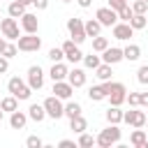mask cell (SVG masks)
<instances>
[{
  "instance_id": "cell-1",
  "label": "cell",
  "mask_w": 148,
  "mask_h": 148,
  "mask_svg": "<svg viewBox=\"0 0 148 148\" xmlns=\"http://www.w3.org/2000/svg\"><path fill=\"white\" fill-rule=\"evenodd\" d=\"M118 141H120V130H118V125H113V123H109V127H104V130L99 132V136H95V143L102 146V148H111V146L118 143Z\"/></svg>"
},
{
  "instance_id": "cell-2",
  "label": "cell",
  "mask_w": 148,
  "mask_h": 148,
  "mask_svg": "<svg viewBox=\"0 0 148 148\" xmlns=\"http://www.w3.org/2000/svg\"><path fill=\"white\" fill-rule=\"evenodd\" d=\"M7 90H9L16 99H30V95H32V88H30L23 79H18V76H12V79L7 81Z\"/></svg>"
},
{
  "instance_id": "cell-3",
  "label": "cell",
  "mask_w": 148,
  "mask_h": 148,
  "mask_svg": "<svg viewBox=\"0 0 148 148\" xmlns=\"http://www.w3.org/2000/svg\"><path fill=\"white\" fill-rule=\"evenodd\" d=\"M67 30H69V37H72L74 44H83V42L88 39V35H86V30H83V21L76 18V16L67 18Z\"/></svg>"
},
{
  "instance_id": "cell-4",
  "label": "cell",
  "mask_w": 148,
  "mask_h": 148,
  "mask_svg": "<svg viewBox=\"0 0 148 148\" xmlns=\"http://www.w3.org/2000/svg\"><path fill=\"white\" fill-rule=\"evenodd\" d=\"M44 111H46V116H49V118L58 120V118H62V116H65V104H62V99H60V97L51 95V97H46V99H44Z\"/></svg>"
},
{
  "instance_id": "cell-5",
  "label": "cell",
  "mask_w": 148,
  "mask_h": 148,
  "mask_svg": "<svg viewBox=\"0 0 148 148\" xmlns=\"http://www.w3.org/2000/svg\"><path fill=\"white\" fill-rule=\"evenodd\" d=\"M18 51H25V53H32V51H39L42 46V39L37 37V32H25L23 37H18Z\"/></svg>"
},
{
  "instance_id": "cell-6",
  "label": "cell",
  "mask_w": 148,
  "mask_h": 148,
  "mask_svg": "<svg viewBox=\"0 0 148 148\" xmlns=\"http://www.w3.org/2000/svg\"><path fill=\"white\" fill-rule=\"evenodd\" d=\"M95 18L102 23V28L106 25V28H111V25H116L118 23V12L116 9H111V7H99L97 12H95Z\"/></svg>"
},
{
  "instance_id": "cell-7",
  "label": "cell",
  "mask_w": 148,
  "mask_h": 148,
  "mask_svg": "<svg viewBox=\"0 0 148 148\" xmlns=\"http://www.w3.org/2000/svg\"><path fill=\"white\" fill-rule=\"evenodd\" d=\"M123 123H127L132 127H143L146 125V113L139 111L136 106H132L130 111H123Z\"/></svg>"
},
{
  "instance_id": "cell-8",
  "label": "cell",
  "mask_w": 148,
  "mask_h": 148,
  "mask_svg": "<svg viewBox=\"0 0 148 148\" xmlns=\"http://www.w3.org/2000/svg\"><path fill=\"white\" fill-rule=\"evenodd\" d=\"M0 32H2V37H7V39H18L21 35H18V21L16 18H2L0 21Z\"/></svg>"
},
{
  "instance_id": "cell-9",
  "label": "cell",
  "mask_w": 148,
  "mask_h": 148,
  "mask_svg": "<svg viewBox=\"0 0 148 148\" xmlns=\"http://www.w3.org/2000/svg\"><path fill=\"white\" fill-rule=\"evenodd\" d=\"M28 86H30L32 90H39V88L44 86V69H42L39 65H32V67L28 69Z\"/></svg>"
},
{
  "instance_id": "cell-10",
  "label": "cell",
  "mask_w": 148,
  "mask_h": 148,
  "mask_svg": "<svg viewBox=\"0 0 148 148\" xmlns=\"http://www.w3.org/2000/svg\"><path fill=\"white\" fill-rule=\"evenodd\" d=\"M60 49H62V53H65V58H67L69 62H79V60H83V53H81L79 44H74L72 39H67Z\"/></svg>"
},
{
  "instance_id": "cell-11",
  "label": "cell",
  "mask_w": 148,
  "mask_h": 148,
  "mask_svg": "<svg viewBox=\"0 0 148 148\" xmlns=\"http://www.w3.org/2000/svg\"><path fill=\"white\" fill-rule=\"evenodd\" d=\"M53 95L56 97H60V99H72V95H74V86L69 83V81H53Z\"/></svg>"
},
{
  "instance_id": "cell-12",
  "label": "cell",
  "mask_w": 148,
  "mask_h": 148,
  "mask_svg": "<svg viewBox=\"0 0 148 148\" xmlns=\"http://www.w3.org/2000/svg\"><path fill=\"white\" fill-rule=\"evenodd\" d=\"M111 30H113V37L120 39V42H127V39L134 35V28H132L130 23H125V21H118L116 25H111Z\"/></svg>"
},
{
  "instance_id": "cell-13",
  "label": "cell",
  "mask_w": 148,
  "mask_h": 148,
  "mask_svg": "<svg viewBox=\"0 0 148 148\" xmlns=\"http://www.w3.org/2000/svg\"><path fill=\"white\" fill-rule=\"evenodd\" d=\"M99 58H102V62H106V65H116V62L123 60V49H118V46H106Z\"/></svg>"
},
{
  "instance_id": "cell-14",
  "label": "cell",
  "mask_w": 148,
  "mask_h": 148,
  "mask_svg": "<svg viewBox=\"0 0 148 148\" xmlns=\"http://www.w3.org/2000/svg\"><path fill=\"white\" fill-rule=\"evenodd\" d=\"M21 28H23V32H37L39 30V21H37V14H30V12H25L21 18Z\"/></svg>"
},
{
  "instance_id": "cell-15",
  "label": "cell",
  "mask_w": 148,
  "mask_h": 148,
  "mask_svg": "<svg viewBox=\"0 0 148 148\" xmlns=\"http://www.w3.org/2000/svg\"><path fill=\"white\" fill-rule=\"evenodd\" d=\"M67 81H69L74 88H81V86H86V72H83L81 67H74V69H69V74H67Z\"/></svg>"
},
{
  "instance_id": "cell-16",
  "label": "cell",
  "mask_w": 148,
  "mask_h": 148,
  "mask_svg": "<svg viewBox=\"0 0 148 148\" xmlns=\"http://www.w3.org/2000/svg\"><path fill=\"white\" fill-rule=\"evenodd\" d=\"M25 123H28V113H23V111H18V109L9 113V125H12V130H23Z\"/></svg>"
},
{
  "instance_id": "cell-17",
  "label": "cell",
  "mask_w": 148,
  "mask_h": 148,
  "mask_svg": "<svg viewBox=\"0 0 148 148\" xmlns=\"http://www.w3.org/2000/svg\"><path fill=\"white\" fill-rule=\"evenodd\" d=\"M130 143L134 148H148V139H146V132L141 127H134V132L130 134Z\"/></svg>"
},
{
  "instance_id": "cell-18",
  "label": "cell",
  "mask_w": 148,
  "mask_h": 148,
  "mask_svg": "<svg viewBox=\"0 0 148 148\" xmlns=\"http://www.w3.org/2000/svg\"><path fill=\"white\" fill-rule=\"evenodd\" d=\"M67 74H69V69H67L65 62H53V67H51V72H49V76H51L53 81H62V79H67Z\"/></svg>"
},
{
  "instance_id": "cell-19",
  "label": "cell",
  "mask_w": 148,
  "mask_h": 148,
  "mask_svg": "<svg viewBox=\"0 0 148 148\" xmlns=\"http://www.w3.org/2000/svg\"><path fill=\"white\" fill-rule=\"evenodd\" d=\"M139 58H141V46H139V44H127V46L123 49V60L134 62V60H139Z\"/></svg>"
},
{
  "instance_id": "cell-20",
  "label": "cell",
  "mask_w": 148,
  "mask_h": 148,
  "mask_svg": "<svg viewBox=\"0 0 148 148\" xmlns=\"http://www.w3.org/2000/svg\"><path fill=\"white\" fill-rule=\"evenodd\" d=\"M83 30H86L88 37H97L102 32V23L97 18H88V21H83Z\"/></svg>"
},
{
  "instance_id": "cell-21",
  "label": "cell",
  "mask_w": 148,
  "mask_h": 148,
  "mask_svg": "<svg viewBox=\"0 0 148 148\" xmlns=\"http://www.w3.org/2000/svg\"><path fill=\"white\" fill-rule=\"evenodd\" d=\"M28 118L35 120V123H42L46 118V111H44V104H30L28 109Z\"/></svg>"
},
{
  "instance_id": "cell-22",
  "label": "cell",
  "mask_w": 148,
  "mask_h": 148,
  "mask_svg": "<svg viewBox=\"0 0 148 148\" xmlns=\"http://www.w3.org/2000/svg\"><path fill=\"white\" fill-rule=\"evenodd\" d=\"M106 88H104V83L102 86H90L88 88V97L92 99V102H102V99H106Z\"/></svg>"
},
{
  "instance_id": "cell-23",
  "label": "cell",
  "mask_w": 148,
  "mask_h": 148,
  "mask_svg": "<svg viewBox=\"0 0 148 148\" xmlns=\"http://www.w3.org/2000/svg\"><path fill=\"white\" fill-rule=\"evenodd\" d=\"M69 130H72V132H76V134H81V132H86V130H88V120H86L83 116L69 118Z\"/></svg>"
},
{
  "instance_id": "cell-24",
  "label": "cell",
  "mask_w": 148,
  "mask_h": 148,
  "mask_svg": "<svg viewBox=\"0 0 148 148\" xmlns=\"http://www.w3.org/2000/svg\"><path fill=\"white\" fill-rule=\"evenodd\" d=\"M104 116H106V123H113V125L123 123V111H120V106H109Z\"/></svg>"
},
{
  "instance_id": "cell-25",
  "label": "cell",
  "mask_w": 148,
  "mask_h": 148,
  "mask_svg": "<svg viewBox=\"0 0 148 148\" xmlns=\"http://www.w3.org/2000/svg\"><path fill=\"white\" fill-rule=\"evenodd\" d=\"M7 14H9L12 18H21V16L25 14V7H23L18 0H12V2H9V7H7Z\"/></svg>"
},
{
  "instance_id": "cell-26",
  "label": "cell",
  "mask_w": 148,
  "mask_h": 148,
  "mask_svg": "<svg viewBox=\"0 0 148 148\" xmlns=\"http://www.w3.org/2000/svg\"><path fill=\"white\" fill-rule=\"evenodd\" d=\"M111 65H106V62H99L97 67H95V76L99 79V81H109L111 79Z\"/></svg>"
},
{
  "instance_id": "cell-27",
  "label": "cell",
  "mask_w": 148,
  "mask_h": 148,
  "mask_svg": "<svg viewBox=\"0 0 148 148\" xmlns=\"http://www.w3.org/2000/svg\"><path fill=\"white\" fill-rule=\"evenodd\" d=\"M0 109H2V111H7V113H12V111H16V109H18V99H16L14 95H9V97L0 99Z\"/></svg>"
},
{
  "instance_id": "cell-28",
  "label": "cell",
  "mask_w": 148,
  "mask_h": 148,
  "mask_svg": "<svg viewBox=\"0 0 148 148\" xmlns=\"http://www.w3.org/2000/svg\"><path fill=\"white\" fill-rule=\"evenodd\" d=\"M81 104L79 102H72V99H67V104H65V116L67 118H76V116H81Z\"/></svg>"
},
{
  "instance_id": "cell-29",
  "label": "cell",
  "mask_w": 148,
  "mask_h": 148,
  "mask_svg": "<svg viewBox=\"0 0 148 148\" xmlns=\"http://www.w3.org/2000/svg\"><path fill=\"white\" fill-rule=\"evenodd\" d=\"M134 30H141V28H146V14H132V18L127 21Z\"/></svg>"
},
{
  "instance_id": "cell-30",
  "label": "cell",
  "mask_w": 148,
  "mask_h": 148,
  "mask_svg": "<svg viewBox=\"0 0 148 148\" xmlns=\"http://www.w3.org/2000/svg\"><path fill=\"white\" fill-rule=\"evenodd\" d=\"M106 46H109V39H106V37H102V35L92 37V51H95V53H102Z\"/></svg>"
},
{
  "instance_id": "cell-31",
  "label": "cell",
  "mask_w": 148,
  "mask_h": 148,
  "mask_svg": "<svg viewBox=\"0 0 148 148\" xmlns=\"http://www.w3.org/2000/svg\"><path fill=\"white\" fill-rule=\"evenodd\" d=\"M99 62H102V58H99L95 51H92V53H88V56H83V65H86L88 69H95Z\"/></svg>"
},
{
  "instance_id": "cell-32",
  "label": "cell",
  "mask_w": 148,
  "mask_h": 148,
  "mask_svg": "<svg viewBox=\"0 0 148 148\" xmlns=\"http://www.w3.org/2000/svg\"><path fill=\"white\" fill-rule=\"evenodd\" d=\"M76 146H81V148H90V146H95V136H90V134L81 132V136H79V143H76Z\"/></svg>"
},
{
  "instance_id": "cell-33",
  "label": "cell",
  "mask_w": 148,
  "mask_h": 148,
  "mask_svg": "<svg viewBox=\"0 0 148 148\" xmlns=\"http://www.w3.org/2000/svg\"><path fill=\"white\" fill-rule=\"evenodd\" d=\"M132 14H134V12H132V7H130V5H125L123 9H118V21H125V23H127V21L132 18Z\"/></svg>"
},
{
  "instance_id": "cell-34",
  "label": "cell",
  "mask_w": 148,
  "mask_h": 148,
  "mask_svg": "<svg viewBox=\"0 0 148 148\" xmlns=\"http://www.w3.org/2000/svg\"><path fill=\"white\" fill-rule=\"evenodd\" d=\"M18 53V46L16 44H5V49L0 51V56H5V58H14Z\"/></svg>"
},
{
  "instance_id": "cell-35",
  "label": "cell",
  "mask_w": 148,
  "mask_h": 148,
  "mask_svg": "<svg viewBox=\"0 0 148 148\" xmlns=\"http://www.w3.org/2000/svg\"><path fill=\"white\" fill-rule=\"evenodd\" d=\"M136 81H139L141 86L148 83V65H141V67H139V72H136Z\"/></svg>"
},
{
  "instance_id": "cell-36",
  "label": "cell",
  "mask_w": 148,
  "mask_h": 148,
  "mask_svg": "<svg viewBox=\"0 0 148 148\" xmlns=\"http://www.w3.org/2000/svg\"><path fill=\"white\" fill-rule=\"evenodd\" d=\"M132 12H134V14H146V12H148V2H146V0H136V2L132 5Z\"/></svg>"
},
{
  "instance_id": "cell-37",
  "label": "cell",
  "mask_w": 148,
  "mask_h": 148,
  "mask_svg": "<svg viewBox=\"0 0 148 148\" xmlns=\"http://www.w3.org/2000/svg\"><path fill=\"white\" fill-rule=\"evenodd\" d=\"M49 58H51L53 62H60V60L65 58V53H62V49H56V46H53V49L49 51Z\"/></svg>"
},
{
  "instance_id": "cell-38",
  "label": "cell",
  "mask_w": 148,
  "mask_h": 148,
  "mask_svg": "<svg viewBox=\"0 0 148 148\" xmlns=\"http://www.w3.org/2000/svg\"><path fill=\"white\" fill-rule=\"evenodd\" d=\"M25 146H28V148H42L44 141H42L39 136H28V139H25Z\"/></svg>"
},
{
  "instance_id": "cell-39",
  "label": "cell",
  "mask_w": 148,
  "mask_h": 148,
  "mask_svg": "<svg viewBox=\"0 0 148 148\" xmlns=\"http://www.w3.org/2000/svg\"><path fill=\"white\" fill-rule=\"evenodd\" d=\"M125 102H127L130 106H139V92H127Z\"/></svg>"
},
{
  "instance_id": "cell-40",
  "label": "cell",
  "mask_w": 148,
  "mask_h": 148,
  "mask_svg": "<svg viewBox=\"0 0 148 148\" xmlns=\"http://www.w3.org/2000/svg\"><path fill=\"white\" fill-rule=\"evenodd\" d=\"M106 2H109V7H111V9H116V12H118V9H123V7L127 5V0H106Z\"/></svg>"
},
{
  "instance_id": "cell-41",
  "label": "cell",
  "mask_w": 148,
  "mask_h": 148,
  "mask_svg": "<svg viewBox=\"0 0 148 148\" xmlns=\"http://www.w3.org/2000/svg\"><path fill=\"white\" fill-rule=\"evenodd\" d=\"M9 69V58H5V56H0V74H5Z\"/></svg>"
},
{
  "instance_id": "cell-42",
  "label": "cell",
  "mask_w": 148,
  "mask_h": 148,
  "mask_svg": "<svg viewBox=\"0 0 148 148\" xmlns=\"http://www.w3.org/2000/svg\"><path fill=\"white\" fill-rule=\"evenodd\" d=\"M139 106H148V92H139Z\"/></svg>"
},
{
  "instance_id": "cell-43",
  "label": "cell",
  "mask_w": 148,
  "mask_h": 148,
  "mask_svg": "<svg viewBox=\"0 0 148 148\" xmlns=\"http://www.w3.org/2000/svg\"><path fill=\"white\" fill-rule=\"evenodd\" d=\"M32 5H35L37 9H46V7H49V0H32Z\"/></svg>"
},
{
  "instance_id": "cell-44",
  "label": "cell",
  "mask_w": 148,
  "mask_h": 148,
  "mask_svg": "<svg viewBox=\"0 0 148 148\" xmlns=\"http://www.w3.org/2000/svg\"><path fill=\"white\" fill-rule=\"evenodd\" d=\"M58 146H60V148H74L76 143H74V141H69V139H62V141H60Z\"/></svg>"
},
{
  "instance_id": "cell-45",
  "label": "cell",
  "mask_w": 148,
  "mask_h": 148,
  "mask_svg": "<svg viewBox=\"0 0 148 148\" xmlns=\"http://www.w3.org/2000/svg\"><path fill=\"white\" fill-rule=\"evenodd\" d=\"M76 2H79V7H83V9H86V7H90V5H92V0H76Z\"/></svg>"
},
{
  "instance_id": "cell-46",
  "label": "cell",
  "mask_w": 148,
  "mask_h": 148,
  "mask_svg": "<svg viewBox=\"0 0 148 148\" xmlns=\"http://www.w3.org/2000/svg\"><path fill=\"white\" fill-rule=\"evenodd\" d=\"M18 2H21L23 7H28V5H32V0H18Z\"/></svg>"
},
{
  "instance_id": "cell-47",
  "label": "cell",
  "mask_w": 148,
  "mask_h": 148,
  "mask_svg": "<svg viewBox=\"0 0 148 148\" xmlns=\"http://www.w3.org/2000/svg\"><path fill=\"white\" fill-rule=\"evenodd\" d=\"M5 44H7V42H5V39H2V37H0V51H2V49H5Z\"/></svg>"
},
{
  "instance_id": "cell-48",
  "label": "cell",
  "mask_w": 148,
  "mask_h": 148,
  "mask_svg": "<svg viewBox=\"0 0 148 148\" xmlns=\"http://www.w3.org/2000/svg\"><path fill=\"white\" fill-rule=\"evenodd\" d=\"M2 116H5V111H2V109H0V123H2Z\"/></svg>"
},
{
  "instance_id": "cell-49",
  "label": "cell",
  "mask_w": 148,
  "mask_h": 148,
  "mask_svg": "<svg viewBox=\"0 0 148 148\" xmlns=\"http://www.w3.org/2000/svg\"><path fill=\"white\" fill-rule=\"evenodd\" d=\"M146 28H148V14H146Z\"/></svg>"
},
{
  "instance_id": "cell-50",
  "label": "cell",
  "mask_w": 148,
  "mask_h": 148,
  "mask_svg": "<svg viewBox=\"0 0 148 148\" xmlns=\"http://www.w3.org/2000/svg\"><path fill=\"white\" fill-rule=\"evenodd\" d=\"M146 125H148V116H146Z\"/></svg>"
},
{
  "instance_id": "cell-51",
  "label": "cell",
  "mask_w": 148,
  "mask_h": 148,
  "mask_svg": "<svg viewBox=\"0 0 148 148\" xmlns=\"http://www.w3.org/2000/svg\"><path fill=\"white\" fill-rule=\"evenodd\" d=\"M62 2H72V0H62Z\"/></svg>"
},
{
  "instance_id": "cell-52",
  "label": "cell",
  "mask_w": 148,
  "mask_h": 148,
  "mask_svg": "<svg viewBox=\"0 0 148 148\" xmlns=\"http://www.w3.org/2000/svg\"><path fill=\"white\" fill-rule=\"evenodd\" d=\"M0 14H2V9H0Z\"/></svg>"
},
{
  "instance_id": "cell-53",
  "label": "cell",
  "mask_w": 148,
  "mask_h": 148,
  "mask_svg": "<svg viewBox=\"0 0 148 148\" xmlns=\"http://www.w3.org/2000/svg\"><path fill=\"white\" fill-rule=\"evenodd\" d=\"M146 2H148V0H146Z\"/></svg>"
}]
</instances>
